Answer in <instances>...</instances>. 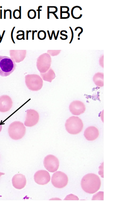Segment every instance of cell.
Returning <instances> with one entry per match:
<instances>
[{
	"mask_svg": "<svg viewBox=\"0 0 121 202\" xmlns=\"http://www.w3.org/2000/svg\"><path fill=\"white\" fill-rule=\"evenodd\" d=\"M101 185V182L98 175L89 173L84 176L81 182L82 190L87 193L94 194L98 192Z\"/></svg>",
	"mask_w": 121,
	"mask_h": 202,
	"instance_id": "6da1fadb",
	"label": "cell"
},
{
	"mask_svg": "<svg viewBox=\"0 0 121 202\" xmlns=\"http://www.w3.org/2000/svg\"><path fill=\"white\" fill-rule=\"evenodd\" d=\"M8 132L9 137L12 139L19 140L23 138L26 134V128L22 122L14 121L9 125Z\"/></svg>",
	"mask_w": 121,
	"mask_h": 202,
	"instance_id": "7a4b0ae2",
	"label": "cell"
},
{
	"mask_svg": "<svg viewBox=\"0 0 121 202\" xmlns=\"http://www.w3.org/2000/svg\"><path fill=\"white\" fill-rule=\"evenodd\" d=\"M16 67L15 62L11 58L0 56V75L7 77L14 72Z\"/></svg>",
	"mask_w": 121,
	"mask_h": 202,
	"instance_id": "3957f363",
	"label": "cell"
},
{
	"mask_svg": "<svg viewBox=\"0 0 121 202\" xmlns=\"http://www.w3.org/2000/svg\"><path fill=\"white\" fill-rule=\"evenodd\" d=\"M65 127L68 133L72 135H76L82 132L83 128V123L80 118L73 116L67 120Z\"/></svg>",
	"mask_w": 121,
	"mask_h": 202,
	"instance_id": "277c9868",
	"label": "cell"
},
{
	"mask_svg": "<svg viewBox=\"0 0 121 202\" xmlns=\"http://www.w3.org/2000/svg\"><path fill=\"white\" fill-rule=\"evenodd\" d=\"M25 82L27 88L33 91H39L43 85L42 79L38 74H27L25 76Z\"/></svg>",
	"mask_w": 121,
	"mask_h": 202,
	"instance_id": "5b68a950",
	"label": "cell"
},
{
	"mask_svg": "<svg viewBox=\"0 0 121 202\" xmlns=\"http://www.w3.org/2000/svg\"><path fill=\"white\" fill-rule=\"evenodd\" d=\"M51 182L56 188H63L68 185V176L63 172L56 171L52 175Z\"/></svg>",
	"mask_w": 121,
	"mask_h": 202,
	"instance_id": "8992f818",
	"label": "cell"
},
{
	"mask_svg": "<svg viewBox=\"0 0 121 202\" xmlns=\"http://www.w3.org/2000/svg\"><path fill=\"white\" fill-rule=\"evenodd\" d=\"M51 63V58L50 55L44 53L40 56L37 59V68L40 73H45L50 69Z\"/></svg>",
	"mask_w": 121,
	"mask_h": 202,
	"instance_id": "52a82bcc",
	"label": "cell"
},
{
	"mask_svg": "<svg viewBox=\"0 0 121 202\" xmlns=\"http://www.w3.org/2000/svg\"><path fill=\"white\" fill-rule=\"evenodd\" d=\"M44 164L45 169L50 173L57 171L60 165L58 158L51 155H48L45 157Z\"/></svg>",
	"mask_w": 121,
	"mask_h": 202,
	"instance_id": "ba28073f",
	"label": "cell"
},
{
	"mask_svg": "<svg viewBox=\"0 0 121 202\" xmlns=\"http://www.w3.org/2000/svg\"><path fill=\"white\" fill-rule=\"evenodd\" d=\"M26 112L27 114L24 124L27 127H32L35 126L39 121V114L33 109H28Z\"/></svg>",
	"mask_w": 121,
	"mask_h": 202,
	"instance_id": "9c48e42d",
	"label": "cell"
},
{
	"mask_svg": "<svg viewBox=\"0 0 121 202\" xmlns=\"http://www.w3.org/2000/svg\"><path fill=\"white\" fill-rule=\"evenodd\" d=\"M35 182L39 185H45L50 181V174L46 170H40L36 172L34 176Z\"/></svg>",
	"mask_w": 121,
	"mask_h": 202,
	"instance_id": "30bf717a",
	"label": "cell"
},
{
	"mask_svg": "<svg viewBox=\"0 0 121 202\" xmlns=\"http://www.w3.org/2000/svg\"><path fill=\"white\" fill-rule=\"evenodd\" d=\"M70 112L75 115H79L86 111V107L84 103L79 101H74L69 105Z\"/></svg>",
	"mask_w": 121,
	"mask_h": 202,
	"instance_id": "8fae6325",
	"label": "cell"
},
{
	"mask_svg": "<svg viewBox=\"0 0 121 202\" xmlns=\"http://www.w3.org/2000/svg\"><path fill=\"white\" fill-rule=\"evenodd\" d=\"M13 101L9 96L3 95L0 96V112H7L11 109Z\"/></svg>",
	"mask_w": 121,
	"mask_h": 202,
	"instance_id": "7c38bea8",
	"label": "cell"
},
{
	"mask_svg": "<svg viewBox=\"0 0 121 202\" xmlns=\"http://www.w3.org/2000/svg\"><path fill=\"white\" fill-rule=\"evenodd\" d=\"M12 182L13 186L17 189H22L26 185V177L21 174H17L14 175Z\"/></svg>",
	"mask_w": 121,
	"mask_h": 202,
	"instance_id": "4fadbf2b",
	"label": "cell"
},
{
	"mask_svg": "<svg viewBox=\"0 0 121 202\" xmlns=\"http://www.w3.org/2000/svg\"><path fill=\"white\" fill-rule=\"evenodd\" d=\"M84 135L87 140L93 141L99 137V130L96 127L91 126L86 128Z\"/></svg>",
	"mask_w": 121,
	"mask_h": 202,
	"instance_id": "5bb4252c",
	"label": "cell"
},
{
	"mask_svg": "<svg viewBox=\"0 0 121 202\" xmlns=\"http://www.w3.org/2000/svg\"><path fill=\"white\" fill-rule=\"evenodd\" d=\"M10 58L16 63L22 62L26 56V50H10Z\"/></svg>",
	"mask_w": 121,
	"mask_h": 202,
	"instance_id": "9a60e30c",
	"label": "cell"
},
{
	"mask_svg": "<svg viewBox=\"0 0 121 202\" xmlns=\"http://www.w3.org/2000/svg\"><path fill=\"white\" fill-rule=\"evenodd\" d=\"M40 75L43 80L50 83H51L56 77V74L52 69H49L45 73H41Z\"/></svg>",
	"mask_w": 121,
	"mask_h": 202,
	"instance_id": "2e32d148",
	"label": "cell"
},
{
	"mask_svg": "<svg viewBox=\"0 0 121 202\" xmlns=\"http://www.w3.org/2000/svg\"><path fill=\"white\" fill-rule=\"evenodd\" d=\"M93 81L95 85L98 87L104 86V74L98 73L94 74L93 78Z\"/></svg>",
	"mask_w": 121,
	"mask_h": 202,
	"instance_id": "e0dca14e",
	"label": "cell"
},
{
	"mask_svg": "<svg viewBox=\"0 0 121 202\" xmlns=\"http://www.w3.org/2000/svg\"><path fill=\"white\" fill-rule=\"evenodd\" d=\"M93 200H103L104 192L102 191L98 192L97 194L94 195L92 198Z\"/></svg>",
	"mask_w": 121,
	"mask_h": 202,
	"instance_id": "ac0fdd59",
	"label": "cell"
},
{
	"mask_svg": "<svg viewBox=\"0 0 121 202\" xmlns=\"http://www.w3.org/2000/svg\"><path fill=\"white\" fill-rule=\"evenodd\" d=\"M27 16L30 19H34L36 16V12L35 10L33 9H31L29 10L27 12Z\"/></svg>",
	"mask_w": 121,
	"mask_h": 202,
	"instance_id": "d6986e66",
	"label": "cell"
},
{
	"mask_svg": "<svg viewBox=\"0 0 121 202\" xmlns=\"http://www.w3.org/2000/svg\"><path fill=\"white\" fill-rule=\"evenodd\" d=\"M38 37L40 40H44L46 37V33L44 30L40 31L38 33Z\"/></svg>",
	"mask_w": 121,
	"mask_h": 202,
	"instance_id": "ffe728a7",
	"label": "cell"
},
{
	"mask_svg": "<svg viewBox=\"0 0 121 202\" xmlns=\"http://www.w3.org/2000/svg\"><path fill=\"white\" fill-rule=\"evenodd\" d=\"M78 198L77 196L73 194H71L68 195L65 197V200H78Z\"/></svg>",
	"mask_w": 121,
	"mask_h": 202,
	"instance_id": "44dd1931",
	"label": "cell"
},
{
	"mask_svg": "<svg viewBox=\"0 0 121 202\" xmlns=\"http://www.w3.org/2000/svg\"><path fill=\"white\" fill-rule=\"evenodd\" d=\"M13 16L15 19H21V11L18 9L15 10L13 13Z\"/></svg>",
	"mask_w": 121,
	"mask_h": 202,
	"instance_id": "7402d4cb",
	"label": "cell"
},
{
	"mask_svg": "<svg viewBox=\"0 0 121 202\" xmlns=\"http://www.w3.org/2000/svg\"><path fill=\"white\" fill-rule=\"evenodd\" d=\"M69 29H70L71 30V33H72V37H71V40H70V42L69 43V44H71L72 43V42H73V38H74V33H73V31L71 27H69Z\"/></svg>",
	"mask_w": 121,
	"mask_h": 202,
	"instance_id": "603a6c76",
	"label": "cell"
},
{
	"mask_svg": "<svg viewBox=\"0 0 121 202\" xmlns=\"http://www.w3.org/2000/svg\"><path fill=\"white\" fill-rule=\"evenodd\" d=\"M78 29H80L81 30V32H80V33H79L78 34V37H80V35L81 34H82V32H83V29H82V28L81 27H76V28H75V31H76Z\"/></svg>",
	"mask_w": 121,
	"mask_h": 202,
	"instance_id": "cb8c5ba5",
	"label": "cell"
},
{
	"mask_svg": "<svg viewBox=\"0 0 121 202\" xmlns=\"http://www.w3.org/2000/svg\"><path fill=\"white\" fill-rule=\"evenodd\" d=\"M42 6H39V7H38V19H40V11H41L42 10H40V8H42Z\"/></svg>",
	"mask_w": 121,
	"mask_h": 202,
	"instance_id": "d4e9b609",
	"label": "cell"
},
{
	"mask_svg": "<svg viewBox=\"0 0 121 202\" xmlns=\"http://www.w3.org/2000/svg\"><path fill=\"white\" fill-rule=\"evenodd\" d=\"M15 27H14V28H13L12 31L11 35L12 40L13 43H15V42H14V38H13V32H14V29H15Z\"/></svg>",
	"mask_w": 121,
	"mask_h": 202,
	"instance_id": "484cf974",
	"label": "cell"
},
{
	"mask_svg": "<svg viewBox=\"0 0 121 202\" xmlns=\"http://www.w3.org/2000/svg\"><path fill=\"white\" fill-rule=\"evenodd\" d=\"M60 34L61 35L65 37V40H66L67 38H68V36H67L66 34H63L61 33V32H60Z\"/></svg>",
	"mask_w": 121,
	"mask_h": 202,
	"instance_id": "4316f807",
	"label": "cell"
},
{
	"mask_svg": "<svg viewBox=\"0 0 121 202\" xmlns=\"http://www.w3.org/2000/svg\"><path fill=\"white\" fill-rule=\"evenodd\" d=\"M37 32V31L36 30L35 31H33V36H32V38H32V39H33H33H34V33H35V32Z\"/></svg>",
	"mask_w": 121,
	"mask_h": 202,
	"instance_id": "83f0119b",
	"label": "cell"
},
{
	"mask_svg": "<svg viewBox=\"0 0 121 202\" xmlns=\"http://www.w3.org/2000/svg\"><path fill=\"white\" fill-rule=\"evenodd\" d=\"M53 30L52 31V34H51V36H50V40H52V36H53Z\"/></svg>",
	"mask_w": 121,
	"mask_h": 202,
	"instance_id": "f1b7e54d",
	"label": "cell"
},
{
	"mask_svg": "<svg viewBox=\"0 0 121 202\" xmlns=\"http://www.w3.org/2000/svg\"><path fill=\"white\" fill-rule=\"evenodd\" d=\"M56 199H55L54 198H53V199H50V200H61L59 199L58 198H56Z\"/></svg>",
	"mask_w": 121,
	"mask_h": 202,
	"instance_id": "f546056e",
	"label": "cell"
},
{
	"mask_svg": "<svg viewBox=\"0 0 121 202\" xmlns=\"http://www.w3.org/2000/svg\"><path fill=\"white\" fill-rule=\"evenodd\" d=\"M2 124H1V123L0 122V132H1V131H2Z\"/></svg>",
	"mask_w": 121,
	"mask_h": 202,
	"instance_id": "4dcf8cb0",
	"label": "cell"
},
{
	"mask_svg": "<svg viewBox=\"0 0 121 202\" xmlns=\"http://www.w3.org/2000/svg\"><path fill=\"white\" fill-rule=\"evenodd\" d=\"M31 32V31H29L28 32V31H27V39H28V34L29 33V32Z\"/></svg>",
	"mask_w": 121,
	"mask_h": 202,
	"instance_id": "1f68e13d",
	"label": "cell"
},
{
	"mask_svg": "<svg viewBox=\"0 0 121 202\" xmlns=\"http://www.w3.org/2000/svg\"><path fill=\"white\" fill-rule=\"evenodd\" d=\"M5 175L4 173H1V172H0V177H1L2 176V175Z\"/></svg>",
	"mask_w": 121,
	"mask_h": 202,
	"instance_id": "d6a6232c",
	"label": "cell"
},
{
	"mask_svg": "<svg viewBox=\"0 0 121 202\" xmlns=\"http://www.w3.org/2000/svg\"><path fill=\"white\" fill-rule=\"evenodd\" d=\"M60 31H57V36H56V39H57V37H58L59 33Z\"/></svg>",
	"mask_w": 121,
	"mask_h": 202,
	"instance_id": "836d02e7",
	"label": "cell"
},
{
	"mask_svg": "<svg viewBox=\"0 0 121 202\" xmlns=\"http://www.w3.org/2000/svg\"><path fill=\"white\" fill-rule=\"evenodd\" d=\"M53 34H54V38H55V40H57V39H56V34H55V31H54V30H53Z\"/></svg>",
	"mask_w": 121,
	"mask_h": 202,
	"instance_id": "e575fe53",
	"label": "cell"
},
{
	"mask_svg": "<svg viewBox=\"0 0 121 202\" xmlns=\"http://www.w3.org/2000/svg\"><path fill=\"white\" fill-rule=\"evenodd\" d=\"M48 36H49V39H50V32H49V31H48Z\"/></svg>",
	"mask_w": 121,
	"mask_h": 202,
	"instance_id": "d590c367",
	"label": "cell"
}]
</instances>
